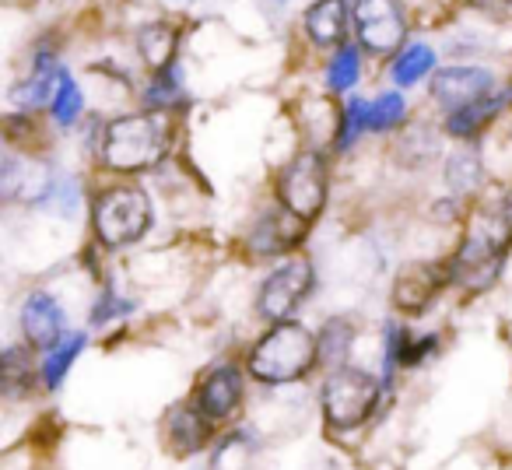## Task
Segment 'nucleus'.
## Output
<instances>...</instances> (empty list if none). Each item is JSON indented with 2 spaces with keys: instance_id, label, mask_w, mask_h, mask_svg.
Here are the masks:
<instances>
[{
  "instance_id": "f257e3e1",
  "label": "nucleus",
  "mask_w": 512,
  "mask_h": 470,
  "mask_svg": "<svg viewBox=\"0 0 512 470\" xmlns=\"http://www.w3.org/2000/svg\"><path fill=\"white\" fill-rule=\"evenodd\" d=\"M320 341L309 327L295 320H278L249 348V376L264 386H288L316 369Z\"/></svg>"
},
{
  "instance_id": "f03ea898",
  "label": "nucleus",
  "mask_w": 512,
  "mask_h": 470,
  "mask_svg": "<svg viewBox=\"0 0 512 470\" xmlns=\"http://www.w3.org/2000/svg\"><path fill=\"white\" fill-rule=\"evenodd\" d=\"M169 148V116L148 109V113L116 116L102 130V162L113 172H144L158 165Z\"/></svg>"
},
{
  "instance_id": "7ed1b4c3",
  "label": "nucleus",
  "mask_w": 512,
  "mask_h": 470,
  "mask_svg": "<svg viewBox=\"0 0 512 470\" xmlns=\"http://www.w3.org/2000/svg\"><path fill=\"white\" fill-rule=\"evenodd\" d=\"M92 228L106 250H123L151 228V197L141 186H109L92 204Z\"/></svg>"
},
{
  "instance_id": "20e7f679",
  "label": "nucleus",
  "mask_w": 512,
  "mask_h": 470,
  "mask_svg": "<svg viewBox=\"0 0 512 470\" xmlns=\"http://www.w3.org/2000/svg\"><path fill=\"white\" fill-rule=\"evenodd\" d=\"M323 418L337 432H351V428L365 425L379 404V379L365 369H334L320 390Z\"/></svg>"
},
{
  "instance_id": "39448f33",
  "label": "nucleus",
  "mask_w": 512,
  "mask_h": 470,
  "mask_svg": "<svg viewBox=\"0 0 512 470\" xmlns=\"http://www.w3.org/2000/svg\"><path fill=\"white\" fill-rule=\"evenodd\" d=\"M278 200L295 221L313 225L327 204V162L320 151H302L281 169L278 176Z\"/></svg>"
},
{
  "instance_id": "423d86ee",
  "label": "nucleus",
  "mask_w": 512,
  "mask_h": 470,
  "mask_svg": "<svg viewBox=\"0 0 512 470\" xmlns=\"http://www.w3.org/2000/svg\"><path fill=\"white\" fill-rule=\"evenodd\" d=\"M351 25H355L358 46L376 53V57L404 50L407 18L400 0H355L351 4Z\"/></svg>"
},
{
  "instance_id": "0eeeda50",
  "label": "nucleus",
  "mask_w": 512,
  "mask_h": 470,
  "mask_svg": "<svg viewBox=\"0 0 512 470\" xmlns=\"http://www.w3.org/2000/svg\"><path fill=\"white\" fill-rule=\"evenodd\" d=\"M313 292V264L306 260H285L278 271H271V278L260 285L256 295V313L264 320H292L295 309L306 302V295Z\"/></svg>"
},
{
  "instance_id": "6e6552de",
  "label": "nucleus",
  "mask_w": 512,
  "mask_h": 470,
  "mask_svg": "<svg viewBox=\"0 0 512 470\" xmlns=\"http://www.w3.org/2000/svg\"><path fill=\"white\" fill-rule=\"evenodd\" d=\"M495 88V74L488 67L477 64H453L442 67V71L432 74V102H439L446 113L467 106V102H477L481 95H488Z\"/></svg>"
},
{
  "instance_id": "1a4fd4ad",
  "label": "nucleus",
  "mask_w": 512,
  "mask_h": 470,
  "mask_svg": "<svg viewBox=\"0 0 512 470\" xmlns=\"http://www.w3.org/2000/svg\"><path fill=\"white\" fill-rule=\"evenodd\" d=\"M442 285H449V264H411L397 274L393 302L404 313L418 316L432 306V299L442 292Z\"/></svg>"
},
{
  "instance_id": "9d476101",
  "label": "nucleus",
  "mask_w": 512,
  "mask_h": 470,
  "mask_svg": "<svg viewBox=\"0 0 512 470\" xmlns=\"http://www.w3.org/2000/svg\"><path fill=\"white\" fill-rule=\"evenodd\" d=\"M18 320H22L25 341H32L36 348H53V344L67 334V313L50 292H29L25 295Z\"/></svg>"
},
{
  "instance_id": "9b49d317",
  "label": "nucleus",
  "mask_w": 512,
  "mask_h": 470,
  "mask_svg": "<svg viewBox=\"0 0 512 470\" xmlns=\"http://www.w3.org/2000/svg\"><path fill=\"white\" fill-rule=\"evenodd\" d=\"M242 390H246V383H242V372L235 365H214L197 390V407L211 421H225L239 411Z\"/></svg>"
},
{
  "instance_id": "f8f14e48",
  "label": "nucleus",
  "mask_w": 512,
  "mask_h": 470,
  "mask_svg": "<svg viewBox=\"0 0 512 470\" xmlns=\"http://www.w3.org/2000/svg\"><path fill=\"white\" fill-rule=\"evenodd\" d=\"M302 25H306V36L313 46L337 50V46H344V32L351 25L348 0H316V4H309Z\"/></svg>"
},
{
  "instance_id": "ddd939ff",
  "label": "nucleus",
  "mask_w": 512,
  "mask_h": 470,
  "mask_svg": "<svg viewBox=\"0 0 512 470\" xmlns=\"http://www.w3.org/2000/svg\"><path fill=\"white\" fill-rule=\"evenodd\" d=\"M509 99H512V88L509 92H488L477 102H467V106L453 109V113H446V134L456 137V141H470V137L481 134V130L509 106Z\"/></svg>"
},
{
  "instance_id": "4468645a",
  "label": "nucleus",
  "mask_w": 512,
  "mask_h": 470,
  "mask_svg": "<svg viewBox=\"0 0 512 470\" xmlns=\"http://www.w3.org/2000/svg\"><path fill=\"white\" fill-rule=\"evenodd\" d=\"M176 43H179V32L172 29L169 22H148L141 32H137V50H141L144 64H148L151 71H165V67H172Z\"/></svg>"
},
{
  "instance_id": "2eb2a0df",
  "label": "nucleus",
  "mask_w": 512,
  "mask_h": 470,
  "mask_svg": "<svg viewBox=\"0 0 512 470\" xmlns=\"http://www.w3.org/2000/svg\"><path fill=\"white\" fill-rule=\"evenodd\" d=\"M428 74H435V50L428 43H407L404 50L393 57L390 78L397 81L400 88L421 85Z\"/></svg>"
},
{
  "instance_id": "dca6fc26",
  "label": "nucleus",
  "mask_w": 512,
  "mask_h": 470,
  "mask_svg": "<svg viewBox=\"0 0 512 470\" xmlns=\"http://www.w3.org/2000/svg\"><path fill=\"white\" fill-rule=\"evenodd\" d=\"M207 414L200 411H190V407H176L169 418V435H172V446L179 453H193V449H204L207 439H211V428H207Z\"/></svg>"
},
{
  "instance_id": "f3484780",
  "label": "nucleus",
  "mask_w": 512,
  "mask_h": 470,
  "mask_svg": "<svg viewBox=\"0 0 512 470\" xmlns=\"http://www.w3.org/2000/svg\"><path fill=\"white\" fill-rule=\"evenodd\" d=\"M302 239V228H288L281 214H264V218L256 221V228L249 232V246L256 253H264V257H274V253L288 250Z\"/></svg>"
},
{
  "instance_id": "a211bd4d",
  "label": "nucleus",
  "mask_w": 512,
  "mask_h": 470,
  "mask_svg": "<svg viewBox=\"0 0 512 470\" xmlns=\"http://www.w3.org/2000/svg\"><path fill=\"white\" fill-rule=\"evenodd\" d=\"M85 344H88L85 334H71V330H67V334L60 337L53 348H46V358H43V383H46V390H57V386L64 383L67 369L78 362V355L85 351Z\"/></svg>"
},
{
  "instance_id": "6ab92c4d",
  "label": "nucleus",
  "mask_w": 512,
  "mask_h": 470,
  "mask_svg": "<svg viewBox=\"0 0 512 470\" xmlns=\"http://www.w3.org/2000/svg\"><path fill=\"white\" fill-rule=\"evenodd\" d=\"M358 74H362V46H337V53L327 64V88L337 95L351 92L358 85Z\"/></svg>"
},
{
  "instance_id": "aec40b11",
  "label": "nucleus",
  "mask_w": 512,
  "mask_h": 470,
  "mask_svg": "<svg viewBox=\"0 0 512 470\" xmlns=\"http://www.w3.org/2000/svg\"><path fill=\"white\" fill-rule=\"evenodd\" d=\"M316 341H320V362L341 369L344 358L351 355V344H355V327H351L348 320H330L327 327L316 334Z\"/></svg>"
},
{
  "instance_id": "412c9836",
  "label": "nucleus",
  "mask_w": 512,
  "mask_h": 470,
  "mask_svg": "<svg viewBox=\"0 0 512 470\" xmlns=\"http://www.w3.org/2000/svg\"><path fill=\"white\" fill-rule=\"evenodd\" d=\"M446 186L456 197H467L481 186V158L474 151H456L446 158Z\"/></svg>"
},
{
  "instance_id": "4be33fe9",
  "label": "nucleus",
  "mask_w": 512,
  "mask_h": 470,
  "mask_svg": "<svg viewBox=\"0 0 512 470\" xmlns=\"http://www.w3.org/2000/svg\"><path fill=\"white\" fill-rule=\"evenodd\" d=\"M407 116V99L400 92H383L369 102V134L397 130Z\"/></svg>"
},
{
  "instance_id": "5701e85b",
  "label": "nucleus",
  "mask_w": 512,
  "mask_h": 470,
  "mask_svg": "<svg viewBox=\"0 0 512 470\" xmlns=\"http://www.w3.org/2000/svg\"><path fill=\"white\" fill-rule=\"evenodd\" d=\"M81 109H85V95H81L78 81H74L67 71H60L57 92H53V102H50L53 120H57L60 127H71V123L81 116Z\"/></svg>"
},
{
  "instance_id": "b1692460",
  "label": "nucleus",
  "mask_w": 512,
  "mask_h": 470,
  "mask_svg": "<svg viewBox=\"0 0 512 470\" xmlns=\"http://www.w3.org/2000/svg\"><path fill=\"white\" fill-rule=\"evenodd\" d=\"M369 130V102L365 99H348L341 109V127H337V151H348L351 144L358 141V137Z\"/></svg>"
},
{
  "instance_id": "393cba45",
  "label": "nucleus",
  "mask_w": 512,
  "mask_h": 470,
  "mask_svg": "<svg viewBox=\"0 0 512 470\" xmlns=\"http://www.w3.org/2000/svg\"><path fill=\"white\" fill-rule=\"evenodd\" d=\"M179 99H183V85H179V71H176V64L165 67V71H155V78H151V85L144 88V102H148L151 109H158V113H165V109L176 106Z\"/></svg>"
},
{
  "instance_id": "a878e982",
  "label": "nucleus",
  "mask_w": 512,
  "mask_h": 470,
  "mask_svg": "<svg viewBox=\"0 0 512 470\" xmlns=\"http://www.w3.org/2000/svg\"><path fill=\"white\" fill-rule=\"evenodd\" d=\"M249 463V435L232 432L214 453V470H242Z\"/></svg>"
},
{
  "instance_id": "bb28decb",
  "label": "nucleus",
  "mask_w": 512,
  "mask_h": 470,
  "mask_svg": "<svg viewBox=\"0 0 512 470\" xmlns=\"http://www.w3.org/2000/svg\"><path fill=\"white\" fill-rule=\"evenodd\" d=\"M32 379V365H29V355H22L18 348H8L4 351V390L8 393H18L25 383Z\"/></svg>"
},
{
  "instance_id": "cd10ccee",
  "label": "nucleus",
  "mask_w": 512,
  "mask_h": 470,
  "mask_svg": "<svg viewBox=\"0 0 512 470\" xmlns=\"http://www.w3.org/2000/svg\"><path fill=\"white\" fill-rule=\"evenodd\" d=\"M407 348H411L407 330L400 327V323H390V327H386V379H393V372L404 365Z\"/></svg>"
},
{
  "instance_id": "c85d7f7f",
  "label": "nucleus",
  "mask_w": 512,
  "mask_h": 470,
  "mask_svg": "<svg viewBox=\"0 0 512 470\" xmlns=\"http://www.w3.org/2000/svg\"><path fill=\"white\" fill-rule=\"evenodd\" d=\"M130 309H134L130 302L116 299V295H102L99 306H95V313H92V323H106V320H116V316H127Z\"/></svg>"
},
{
  "instance_id": "c756f323",
  "label": "nucleus",
  "mask_w": 512,
  "mask_h": 470,
  "mask_svg": "<svg viewBox=\"0 0 512 470\" xmlns=\"http://www.w3.org/2000/svg\"><path fill=\"white\" fill-rule=\"evenodd\" d=\"M435 344H439V337H435V334L421 337V341H411V348H407L404 365H418L421 358H428V351H435Z\"/></svg>"
},
{
  "instance_id": "7c9ffc66",
  "label": "nucleus",
  "mask_w": 512,
  "mask_h": 470,
  "mask_svg": "<svg viewBox=\"0 0 512 470\" xmlns=\"http://www.w3.org/2000/svg\"><path fill=\"white\" fill-rule=\"evenodd\" d=\"M274 4H285V0H274Z\"/></svg>"
}]
</instances>
